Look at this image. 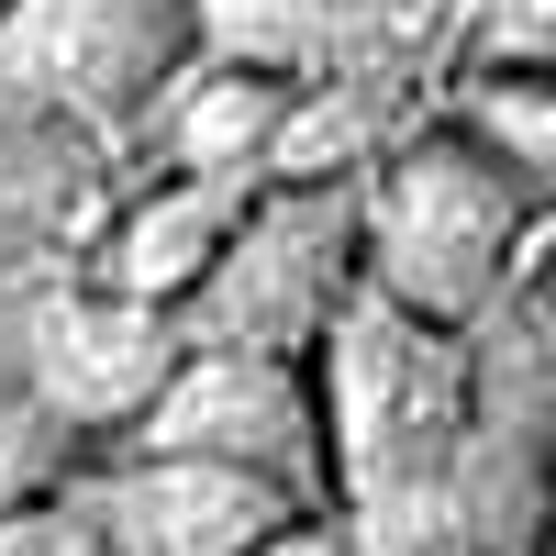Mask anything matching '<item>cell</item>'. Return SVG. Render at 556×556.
I'll use <instances>...</instances> for the list:
<instances>
[{
	"mask_svg": "<svg viewBox=\"0 0 556 556\" xmlns=\"http://www.w3.org/2000/svg\"><path fill=\"white\" fill-rule=\"evenodd\" d=\"M0 556H101V534H89L67 501H34V513L0 523Z\"/></svg>",
	"mask_w": 556,
	"mask_h": 556,
	"instance_id": "cell-14",
	"label": "cell"
},
{
	"mask_svg": "<svg viewBox=\"0 0 556 556\" xmlns=\"http://www.w3.org/2000/svg\"><path fill=\"white\" fill-rule=\"evenodd\" d=\"M290 78H245V67H178L156 89V146L167 178H235V190H267L278 167V134H290Z\"/></svg>",
	"mask_w": 556,
	"mask_h": 556,
	"instance_id": "cell-9",
	"label": "cell"
},
{
	"mask_svg": "<svg viewBox=\"0 0 556 556\" xmlns=\"http://www.w3.org/2000/svg\"><path fill=\"white\" fill-rule=\"evenodd\" d=\"M45 479H56V424L45 412H0V523L34 513Z\"/></svg>",
	"mask_w": 556,
	"mask_h": 556,
	"instance_id": "cell-13",
	"label": "cell"
},
{
	"mask_svg": "<svg viewBox=\"0 0 556 556\" xmlns=\"http://www.w3.org/2000/svg\"><path fill=\"white\" fill-rule=\"evenodd\" d=\"M178 0H12L0 12V78L56 112H146L178 78Z\"/></svg>",
	"mask_w": 556,
	"mask_h": 556,
	"instance_id": "cell-5",
	"label": "cell"
},
{
	"mask_svg": "<svg viewBox=\"0 0 556 556\" xmlns=\"http://www.w3.org/2000/svg\"><path fill=\"white\" fill-rule=\"evenodd\" d=\"M78 523L101 534V556H256L267 534L301 523V501L235 468H201V456H123L89 479Z\"/></svg>",
	"mask_w": 556,
	"mask_h": 556,
	"instance_id": "cell-6",
	"label": "cell"
},
{
	"mask_svg": "<svg viewBox=\"0 0 556 556\" xmlns=\"http://www.w3.org/2000/svg\"><path fill=\"white\" fill-rule=\"evenodd\" d=\"M534 201L545 190H523L513 167H490L468 134H445V123L412 134V146H390V167L356 201V290L412 312V323H434V334H456L523 267Z\"/></svg>",
	"mask_w": 556,
	"mask_h": 556,
	"instance_id": "cell-2",
	"label": "cell"
},
{
	"mask_svg": "<svg viewBox=\"0 0 556 556\" xmlns=\"http://www.w3.org/2000/svg\"><path fill=\"white\" fill-rule=\"evenodd\" d=\"M356 290V190H256L223 267L190 290L178 345H235V356H312L323 323Z\"/></svg>",
	"mask_w": 556,
	"mask_h": 556,
	"instance_id": "cell-3",
	"label": "cell"
},
{
	"mask_svg": "<svg viewBox=\"0 0 556 556\" xmlns=\"http://www.w3.org/2000/svg\"><path fill=\"white\" fill-rule=\"evenodd\" d=\"M445 134H468V146L490 167H513L523 190H545V167H556V101H545V78H479Z\"/></svg>",
	"mask_w": 556,
	"mask_h": 556,
	"instance_id": "cell-11",
	"label": "cell"
},
{
	"mask_svg": "<svg viewBox=\"0 0 556 556\" xmlns=\"http://www.w3.org/2000/svg\"><path fill=\"white\" fill-rule=\"evenodd\" d=\"M134 456H201L312 501L323 490V412H312V367L290 356H235V345H178L167 390L134 424Z\"/></svg>",
	"mask_w": 556,
	"mask_h": 556,
	"instance_id": "cell-4",
	"label": "cell"
},
{
	"mask_svg": "<svg viewBox=\"0 0 556 556\" xmlns=\"http://www.w3.org/2000/svg\"><path fill=\"white\" fill-rule=\"evenodd\" d=\"M367 12H379V0H178V34L201 45V67L323 89L345 67V45H356Z\"/></svg>",
	"mask_w": 556,
	"mask_h": 556,
	"instance_id": "cell-10",
	"label": "cell"
},
{
	"mask_svg": "<svg viewBox=\"0 0 556 556\" xmlns=\"http://www.w3.org/2000/svg\"><path fill=\"white\" fill-rule=\"evenodd\" d=\"M323 490H345V513H390V501H424L456 479L468 456V356L456 334L412 323L390 301L345 290V312L323 323Z\"/></svg>",
	"mask_w": 556,
	"mask_h": 556,
	"instance_id": "cell-1",
	"label": "cell"
},
{
	"mask_svg": "<svg viewBox=\"0 0 556 556\" xmlns=\"http://www.w3.org/2000/svg\"><path fill=\"white\" fill-rule=\"evenodd\" d=\"M0 12H12V0H0Z\"/></svg>",
	"mask_w": 556,
	"mask_h": 556,
	"instance_id": "cell-15",
	"label": "cell"
},
{
	"mask_svg": "<svg viewBox=\"0 0 556 556\" xmlns=\"http://www.w3.org/2000/svg\"><path fill=\"white\" fill-rule=\"evenodd\" d=\"M256 190H235V178H156V190H134L112 212V235H101V278L89 290H112L134 312H190V290L223 267V245H235V223H245Z\"/></svg>",
	"mask_w": 556,
	"mask_h": 556,
	"instance_id": "cell-8",
	"label": "cell"
},
{
	"mask_svg": "<svg viewBox=\"0 0 556 556\" xmlns=\"http://www.w3.org/2000/svg\"><path fill=\"white\" fill-rule=\"evenodd\" d=\"M479 12V78H545V0H468Z\"/></svg>",
	"mask_w": 556,
	"mask_h": 556,
	"instance_id": "cell-12",
	"label": "cell"
},
{
	"mask_svg": "<svg viewBox=\"0 0 556 556\" xmlns=\"http://www.w3.org/2000/svg\"><path fill=\"white\" fill-rule=\"evenodd\" d=\"M178 367V323L112 290H67L34 312V412L56 434H134Z\"/></svg>",
	"mask_w": 556,
	"mask_h": 556,
	"instance_id": "cell-7",
	"label": "cell"
}]
</instances>
